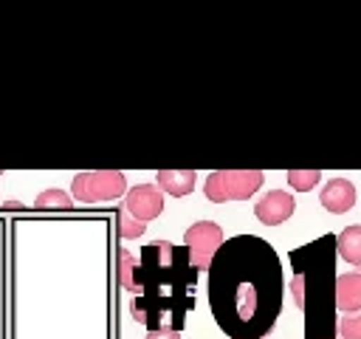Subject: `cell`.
I'll use <instances>...</instances> for the list:
<instances>
[{
    "label": "cell",
    "mask_w": 361,
    "mask_h": 339,
    "mask_svg": "<svg viewBox=\"0 0 361 339\" xmlns=\"http://www.w3.org/2000/svg\"><path fill=\"white\" fill-rule=\"evenodd\" d=\"M116 215H118V234H121L124 240H135V237H141V234L147 232V223H141V220L130 218L124 209H118Z\"/></svg>",
    "instance_id": "2e32d148"
},
{
    "label": "cell",
    "mask_w": 361,
    "mask_h": 339,
    "mask_svg": "<svg viewBox=\"0 0 361 339\" xmlns=\"http://www.w3.org/2000/svg\"><path fill=\"white\" fill-rule=\"evenodd\" d=\"M197 271L183 246L169 240L147 243L135 257L130 314L147 331L183 333L186 316L195 308Z\"/></svg>",
    "instance_id": "7a4b0ae2"
},
{
    "label": "cell",
    "mask_w": 361,
    "mask_h": 339,
    "mask_svg": "<svg viewBox=\"0 0 361 339\" xmlns=\"http://www.w3.org/2000/svg\"><path fill=\"white\" fill-rule=\"evenodd\" d=\"M121 209L130 218H135L141 223H149V220H155L164 212V192L155 184H138V186L124 192Z\"/></svg>",
    "instance_id": "52a82bcc"
},
{
    "label": "cell",
    "mask_w": 361,
    "mask_h": 339,
    "mask_svg": "<svg viewBox=\"0 0 361 339\" xmlns=\"http://www.w3.org/2000/svg\"><path fill=\"white\" fill-rule=\"evenodd\" d=\"M336 333H341V339H361V316L358 314H344L336 322Z\"/></svg>",
    "instance_id": "e0dca14e"
},
{
    "label": "cell",
    "mask_w": 361,
    "mask_h": 339,
    "mask_svg": "<svg viewBox=\"0 0 361 339\" xmlns=\"http://www.w3.org/2000/svg\"><path fill=\"white\" fill-rule=\"evenodd\" d=\"M209 308L228 339H265L282 311V263L276 249L257 234L220 243L206 266Z\"/></svg>",
    "instance_id": "6da1fadb"
},
{
    "label": "cell",
    "mask_w": 361,
    "mask_h": 339,
    "mask_svg": "<svg viewBox=\"0 0 361 339\" xmlns=\"http://www.w3.org/2000/svg\"><path fill=\"white\" fill-rule=\"evenodd\" d=\"M34 206L37 209H71L73 206V198L65 189H45V192L37 195Z\"/></svg>",
    "instance_id": "5bb4252c"
},
{
    "label": "cell",
    "mask_w": 361,
    "mask_h": 339,
    "mask_svg": "<svg viewBox=\"0 0 361 339\" xmlns=\"http://www.w3.org/2000/svg\"><path fill=\"white\" fill-rule=\"evenodd\" d=\"M336 339H338V336H336Z\"/></svg>",
    "instance_id": "ffe728a7"
},
{
    "label": "cell",
    "mask_w": 361,
    "mask_h": 339,
    "mask_svg": "<svg viewBox=\"0 0 361 339\" xmlns=\"http://www.w3.org/2000/svg\"><path fill=\"white\" fill-rule=\"evenodd\" d=\"M336 254L344 257L353 268L361 266V226H358V223L347 226V229L336 237Z\"/></svg>",
    "instance_id": "7c38bea8"
},
{
    "label": "cell",
    "mask_w": 361,
    "mask_h": 339,
    "mask_svg": "<svg viewBox=\"0 0 361 339\" xmlns=\"http://www.w3.org/2000/svg\"><path fill=\"white\" fill-rule=\"evenodd\" d=\"M0 175H3V170H0Z\"/></svg>",
    "instance_id": "d6986e66"
},
{
    "label": "cell",
    "mask_w": 361,
    "mask_h": 339,
    "mask_svg": "<svg viewBox=\"0 0 361 339\" xmlns=\"http://www.w3.org/2000/svg\"><path fill=\"white\" fill-rule=\"evenodd\" d=\"M147 339H180L175 331H147Z\"/></svg>",
    "instance_id": "ac0fdd59"
},
{
    "label": "cell",
    "mask_w": 361,
    "mask_h": 339,
    "mask_svg": "<svg viewBox=\"0 0 361 339\" xmlns=\"http://www.w3.org/2000/svg\"><path fill=\"white\" fill-rule=\"evenodd\" d=\"M133 271H135V254L130 249H118V285L133 294Z\"/></svg>",
    "instance_id": "9a60e30c"
},
{
    "label": "cell",
    "mask_w": 361,
    "mask_h": 339,
    "mask_svg": "<svg viewBox=\"0 0 361 339\" xmlns=\"http://www.w3.org/2000/svg\"><path fill=\"white\" fill-rule=\"evenodd\" d=\"M265 175L259 170H214L209 172L203 184V195L212 203H226V201H248L259 186Z\"/></svg>",
    "instance_id": "277c9868"
},
{
    "label": "cell",
    "mask_w": 361,
    "mask_h": 339,
    "mask_svg": "<svg viewBox=\"0 0 361 339\" xmlns=\"http://www.w3.org/2000/svg\"><path fill=\"white\" fill-rule=\"evenodd\" d=\"M319 203H322L327 212H333V215L350 212V209L355 206V186H353V181L344 178V175L330 178V181L322 186V192H319Z\"/></svg>",
    "instance_id": "9c48e42d"
},
{
    "label": "cell",
    "mask_w": 361,
    "mask_h": 339,
    "mask_svg": "<svg viewBox=\"0 0 361 339\" xmlns=\"http://www.w3.org/2000/svg\"><path fill=\"white\" fill-rule=\"evenodd\" d=\"M127 178L118 170H93V172H76L71 181V198L79 203H104L124 198Z\"/></svg>",
    "instance_id": "5b68a950"
},
{
    "label": "cell",
    "mask_w": 361,
    "mask_h": 339,
    "mask_svg": "<svg viewBox=\"0 0 361 339\" xmlns=\"http://www.w3.org/2000/svg\"><path fill=\"white\" fill-rule=\"evenodd\" d=\"M293 209H296V201H293V195L285 192V189H271V192H265V195L254 203V215H257V220L265 223V226H279V223H285V220L293 215Z\"/></svg>",
    "instance_id": "ba28073f"
},
{
    "label": "cell",
    "mask_w": 361,
    "mask_h": 339,
    "mask_svg": "<svg viewBox=\"0 0 361 339\" xmlns=\"http://www.w3.org/2000/svg\"><path fill=\"white\" fill-rule=\"evenodd\" d=\"M333 302H336V311H341V314L361 311V271H347V274L336 277Z\"/></svg>",
    "instance_id": "30bf717a"
},
{
    "label": "cell",
    "mask_w": 361,
    "mask_h": 339,
    "mask_svg": "<svg viewBox=\"0 0 361 339\" xmlns=\"http://www.w3.org/2000/svg\"><path fill=\"white\" fill-rule=\"evenodd\" d=\"M155 186L166 195L183 198L197 186V172L195 170H158L155 172Z\"/></svg>",
    "instance_id": "8fae6325"
},
{
    "label": "cell",
    "mask_w": 361,
    "mask_h": 339,
    "mask_svg": "<svg viewBox=\"0 0 361 339\" xmlns=\"http://www.w3.org/2000/svg\"><path fill=\"white\" fill-rule=\"evenodd\" d=\"M290 294L305 316L307 339H336V234H322L290 251Z\"/></svg>",
    "instance_id": "3957f363"
},
{
    "label": "cell",
    "mask_w": 361,
    "mask_h": 339,
    "mask_svg": "<svg viewBox=\"0 0 361 339\" xmlns=\"http://www.w3.org/2000/svg\"><path fill=\"white\" fill-rule=\"evenodd\" d=\"M223 240H226V237H223V229H220L214 220H197V223H192V226L186 229V234H183V249H186L189 263H192V268H195L197 274L206 271L209 260L214 257V251L220 249Z\"/></svg>",
    "instance_id": "8992f818"
},
{
    "label": "cell",
    "mask_w": 361,
    "mask_h": 339,
    "mask_svg": "<svg viewBox=\"0 0 361 339\" xmlns=\"http://www.w3.org/2000/svg\"><path fill=\"white\" fill-rule=\"evenodd\" d=\"M285 181L290 189L296 192H310L319 181H322V172L319 170H288L285 172Z\"/></svg>",
    "instance_id": "4fadbf2b"
}]
</instances>
